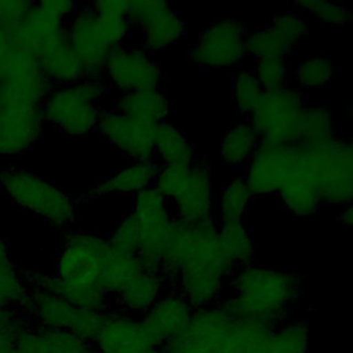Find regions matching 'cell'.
<instances>
[{
    "label": "cell",
    "instance_id": "c3c4849f",
    "mask_svg": "<svg viewBox=\"0 0 353 353\" xmlns=\"http://www.w3.org/2000/svg\"><path fill=\"white\" fill-rule=\"evenodd\" d=\"M346 143H347V152H349V157H350V161L353 164V135L346 139Z\"/></svg>",
    "mask_w": 353,
    "mask_h": 353
},
{
    "label": "cell",
    "instance_id": "bcb514c9",
    "mask_svg": "<svg viewBox=\"0 0 353 353\" xmlns=\"http://www.w3.org/2000/svg\"><path fill=\"white\" fill-rule=\"evenodd\" d=\"M12 41H14L12 33L0 28V58H3L7 54V51L12 46Z\"/></svg>",
    "mask_w": 353,
    "mask_h": 353
},
{
    "label": "cell",
    "instance_id": "60d3db41",
    "mask_svg": "<svg viewBox=\"0 0 353 353\" xmlns=\"http://www.w3.org/2000/svg\"><path fill=\"white\" fill-rule=\"evenodd\" d=\"M192 164H164L159 171L153 188L167 200L174 201L183 189L190 174Z\"/></svg>",
    "mask_w": 353,
    "mask_h": 353
},
{
    "label": "cell",
    "instance_id": "7a4b0ae2",
    "mask_svg": "<svg viewBox=\"0 0 353 353\" xmlns=\"http://www.w3.org/2000/svg\"><path fill=\"white\" fill-rule=\"evenodd\" d=\"M52 87L37 57L12 41L0 58V159L23 156L40 142L41 106Z\"/></svg>",
    "mask_w": 353,
    "mask_h": 353
},
{
    "label": "cell",
    "instance_id": "681fc988",
    "mask_svg": "<svg viewBox=\"0 0 353 353\" xmlns=\"http://www.w3.org/2000/svg\"><path fill=\"white\" fill-rule=\"evenodd\" d=\"M4 353H22V352L19 350V347H18V346H14V347H11V349L6 350Z\"/></svg>",
    "mask_w": 353,
    "mask_h": 353
},
{
    "label": "cell",
    "instance_id": "74e56055",
    "mask_svg": "<svg viewBox=\"0 0 353 353\" xmlns=\"http://www.w3.org/2000/svg\"><path fill=\"white\" fill-rule=\"evenodd\" d=\"M29 284L15 262L0 266V309L21 310Z\"/></svg>",
    "mask_w": 353,
    "mask_h": 353
},
{
    "label": "cell",
    "instance_id": "5bb4252c",
    "mask_svg": "<svg viewBox=\"0 0 353 353\" xmlns=\"http://www.w3.org/2000/svg\"><path fill=\"white\" fill-rule=\"evenodd\" d=\"M128 21L141 36V47L159 52L182 41L186 26L178 12L163 0L128 1Z\"/></svg>",
    "mask_w": 353,
    "mask_h": 353
},
{
    "label": "cell",
    "instance_id": "ffe728a7",
    "mask_svg": "<svg viewBox=\"0 0 353 353\" xmlns=\"http://www.w3.org/2000/svg\"><path fill=\"white\" fill-rule=\"evenodd\" d=\"M175 218L183 222H201L214 214V181L211 163L199 159L192 163L188 181L179 196L172 201Z\"/></svg>",
    "mask_w": 353,
    "mask_h": 353
},
{
    "label": "cell",
    "instance_id": "4316f807",
    "mask_svg": "<svg viewBox=\"0 0 353 353\" xmlns=\"http://www.w3.org/2000/svg\"><path fill=\"white\" fill-rule=\"evenodd\" d=\"M336 138L334 112L327 106H307L301 112L294 130L292 143L305 149H319Z\"/></svg>",
    "mask_w": 353,
    "mask_h": 353
},
{
    "label": "cell",
    "instance_id": "4fadbf2b",
    "mask_svg": "<svg viewBox=\"0 0 353 353\" xmlns=\"http://www.w3.org/2000/svg\"><path fill=\"white\" fill-rule=\"evenodd\" d=\"M305 156L306 149L298 145L261 141L244 175L252 196L277 194Z\"/></svg>",
    "mask_w": 353,
    "mask_h": 353
},
{
    "label": "cell",
    "instance_id": "8992f818",
    "mask_svg": "<svg viewBox=\"0 0 353 353\" xmlns=\"http://www.w3.org/2000/svg\"><path fill=\"white\" fill-rule=\"evenodd\" d=\"M106 94L108 84L102 76H87L72 85H54L41 106L44 123L70 138L94 134Z\"/></svg>",
    "mask_w": 353,
    "mask_h": 353
},
{
    "label": "cell",
    "instance_id": "7402d4cb",
    "mask_svg": "<svg viewBox=\"0 0 353 353\" xmlns=\"http://www.w3.org/2000/svg\"><path fill=\"white\" fill-rule=\"evenodd\" d=\"M277 196L284 208L291 215L299 218L314 215L323 205L319 185L312 171V152L309 149H306L303 161L290 175Z\"/></svg>",
    "mask_w": 353,
    "mask_h": 353
},
{
    "label": "cell",
    "instance_id": "83f0119b",
    "mask_svg": "<svg viewBox=\"0 0 353 353\" xmlns=\"http://www.w3.org/2000/svg\"><path fill=\"white\" fill-rule=\"evenodd\" d=\"M112 106L131 117L159 125L167 119L170 102L160 87H153L119 94Z\"/></svg>",
    "mask_w": 353,
    "mask_h": 353
},
{
    "label": "cell",
    "instance_id": "9a60e30c",
    "mask_svg": "<svg viewBox=\"0 0 353 353\" xmlns=\"http://www.w3.org/2000/svg\"><path fill=\"white\" fill-rule=\"evenodd\" d=\"M310 152L312 171L319 185L321 203L331 207H345L352 203L353 164L346 139L334 138L327 145Z\"/></svg>",
    "mask_w": 353,
    "mask_h": 353
},
{
    "label": "cell",
    "instance_id": "e0dca14e",
    "mask_svg": "<svg viewBox=\"0 0 353 353\" xmlns=\"http://www.w3.org/2000/svg\"><path fill=\"white\" fill-rule=\"evenodd\" d=\"M163 70L152 52L143 47L114 48L102 72L108 87L119 94L160 87Z\"/></svg>",
    "mask_w": 353,
    "mask_h": 353
},
{
    "label": "cell",
    "instance_id": "f35d334b",
    "mask_svg": "<svg viewBox=\"0 0 353 353\" xmlns=\"http://www.w3.org/2000/svg\"><path fill=\"white\" fill-rule=\"evenodd\" d=\"M292 8L299 12L306 11L312 18L327 26H343L353 18V7L328 0H302L294 3Z\"/></svg>",
    "mask_w": 353,
    "mask_h": 353
},
{
    "label": "cell",
    "instance_id": "ba28073f",
    "mask_svg": "<svg viewBox=\"0 0 353 353\" xmlns=\"http://www.w3.org/2000/svg\"><path fill=\"white\" fill-rule=\"evenodd\" d=\"M26 323L33 328L47 331H68L92 341L105 312L79 307L65 298L41 287H29L21 307Z\"/></svg>",
    "mask_w": 353,
    "mask_h": 353
},
{
    "label": "cell",
    "instance_id": "2e32d148",
    "mask_svg": "<svg viewBox=\"0 0 353 353\" xmlns=\"http://www.w3.org/2000/svg\"><path fill=\"white\" fill-rule=\"evenodd\" d=\"M157 124L131 117L113 106L102 109L95 134L131 161L154 160Z\"/></svg>",
    "mask_w": 353,
    "mask_h": 353
},
{
    "label": "cell",
    "instance_id": "d590c367",
    "mask_svg": "<svg viewBox=\"0 0 353 353\" xmlns=\"http://www.w3.org/2000/svg\"><path fill=\"white\" fill-rule=\"evenodd\" d=\"M335 76V63L327 57L309 55L294 68L291 77L296 88L317 90L325 87Z\"/></svg>",
    "mask_w": 353,
    "mask_h": 353
},
{
    "label": "cell",
    "instance_id": "ab89813d",
    "mask_svg": "<svg viewBox=\"0 0 353 353\" xmlns=\"http://www.w3.org/2000/svg\"><path fill=\"white\" fill-rule=\"evenodd\" d=\"M265 91L290 84L291 65L285 57H266L256 59L252 70Z\"/></svg>",
    "mask_w": 353,
    "mask_h": 353
},
{
    "label": "cell",
    "instance_id": "52a82bcc",
    "mask_svg": "<svg viewBox=\"0 0 353 353\" xmlns=\"http://www.w3.org/2000/svg\"><path fill=\"white\" fill-rule=\"evenodd\" d=\"M0 188L15 204L50 226L65 232L74 228L76 201L37 172L17 165L0 167Z\"/></svg>",
    "mask_w": 353,
    "mask_h": 353
},
{
    "label": "cell",
    "instance_id": "30bf717a",
    "mask_svg": "<svg viewBox=\"0 0 353 353\" xmlns=\"http://www.w3.org/2000/svg\"><path fill=\"white\" fill-rule=\"evenodd\" d=\"M247 28L241 21L221 18L200 30L186 58L203 69L234 68L247 58Z\"/></svg>",
    "mask_w": 353,
    "mask_h": 353
},
{
    "label": "cell",
    "instance_id": "cb8c5ba5",
    "mask_svg": "<svg viewBox=\"0 0 353 353\" xmlns=\"http://www.w3.org/2000/svg\"><path fill=\"white\" fill-rule=\"evenodd\" d=\"M159 164L150 161H131L130 164L119 168L110 176L98 182L84 199H95L108 194H137L138 192L153 186Z\"/></svg>",
    "mask_w": 353,
    "mask_h": 353
},
{
    "label": "cell",
    "instance_id": "44dd1931",
    "mask_svg": "<svg viewBox=\"0 0 353 353\" xmlns=\"http://www.w3.org/2000/svg\"><path fill=\"white\" fill-rule=\"evenodd\" d=\"M193 312L194 307L178 291L167 288L139 319L149 335L160 346H164L185 330Z\"/></svg>",
    "mask_w": 353,
    "mask_h": 353
},
{
    "label": "cell",
    "instance_id": "d4e9b609",
    "mask_svg": "<svg viewBox=\"0 0 353 353\" xmlns=\"http://www.w3.org/2000/svg\"><path fill=\"white\" fill-rule=\"evenodd\" d=\"M22 353H95L92 343L68 331H47L28 325L18 336Z\"/></svg>",
    "mask_w": 353,
    "mask_h": 353
},
{
    "label": "cell",
    "instance_id": "f6af8a7d",
    "mask_svg": "<svg viewBox=\"0 0 353 353\" xmlns=\"http://www.w3.org/2000/svg\"><path fill=\"white\" fill-rule=\"evenodd\" d=\"M338 222L346 228L353 229V201L342 207V211L338 215Z\"/></svg>",
    "mask_w": 353,
    "mask_h": 353
},
{
    "label": "cell",
    "instance_id": "277c9868",
    "mask_svg": "<svg viewBox=\"0 0 353 353\" xmlns=\"http://www.w3.org/2000/svg\"><path fill=\"white\" fill-rule=\"evenodd\" d=\"M302 280L295 270L251 263L232 273L221 303L237 319L274 327L291 319Z\"/></svg>",
    "mask_w": 353,
    "mask_h": 353
},
{
    "label": "cell",
    "instance_id": "8d00e7d4",
    "mask_svg": "<svg viewBox=\"0 0 353 353\" xmlns=\"http://www.w3.org/2000/svg\"><path fill=\"white\" fill-rule=\"evenodd\" d=\"M263 92L265 90L252 70L241 69L232 76L230 99L241 113L250 116L259 105Z\"/></svg>",
    "mask_w": 353,
    "mask_h": 353
},
{
    "label": "cell",
    "instance_id": "1f68e13d",
    "mask_svg": "<svg viewBox=\"0 0 353 353\" xmlns=\"http://www.w3.org/2000/svg\"><path fill=\"white\" fill-rule=\"evenodd\" d=\"M97 14L98 26L105 41L112 50L124 46L125 39L131 34L132 28L128 21V1L102 0L91 3Z\"/></svg>",
    "mask_w": 353,
    "mask_h": 353
},
{
    "label": "cell",
    "instance_id": "4dcf8cb0",
    "mask_svg": "<svg viewBox=\"0 0 353 353\" xmlns=\"http://www.w3.org/2000/svg\"><path fill=\"white\" fill-rule=\"evenodd\" d=\"M261 143V137L250 121L234 124L219 142V157L226 167H243L250 163Z\"/></svg>",
    "mask_w": 353,
    "mask_h": 353
},
{
    "label": "cell",
    "instance_id": "f907efd6",
    "mask_svg": "<svg viewBox=\"0 0 353 353\" xmlns=\"http://www.w3.org/2000/svg\"><path fill=\"white\" fill-rule=\"evenodd\" d=\"M350 114H352V119H353V101H352V109H350Z\"/></svg>",
    "mask_w": 353,
    "mask_h": 353
},
{
    "label": "cell",
    "instance_id": "7bdbcfd3",
    "mask_svg": "<svg viewBox=\"0 0 353 353\" xmlns=\"http://www.w3.org/2000/svg\"><path fill=\"white\" fill-rule=\"evenodd\" d=\"M272 26L284 37L299 46L301 39L309 32V22L302 12L296 10H285L273 18Z\"/></svg>",
    "mask_w": 353,
    "mask_h": 353
},
{
    "label": "cell",
    "instance_id": "ee69618b",
    "mask_svg": "<svg viewBox=\"0 0 353 353\" xmlns=\"http://www.w3.org/2000/svg\"><path fill=\"white\" fill-rule=\"evenodd\" d=\"M32 4L33 1L25 0H0V28L14 34Z\"/></svg>",
    "mask_w": 353,
    "mask_h": 353
},
{
    "label": "cell",
    "instance_id": "ac0fdd59",
    "mask_svg": "<svg viewBox=\"0 0 353 353\" xmlns=\"http://www.w3.org/2000/svg\"><path fill=\"white\" fill-rule=\"evenodd\" d=\"M91 343L95 353H161V346L149 335L138 316L112 307L105 312Z\"/></svg>",
    "mask_w": 353,
    "mask_h": 353
},
{
    "label": "cell",
    "instance_id": "5b68a950",
    "mask_svg": "<svg viewBox=\"0 0 353 353\" xmlns=\"http://www.w3.org/2000/svg\"><path fill=\"white\" fill-rule=\"evenodd\" d=\"M268 325L233 316L221 302L194 309L185 330L161 353H250Z\"/></svg>",
    "mask_w": 353,
    "mask_h": 353
},
{
    "label": "cell",
    "instance_id": "6da1fadb",
    "mask_svg": "<svg viewBox=\"0 0 353 353\" xmlns=\"http://www.w3.org/2000/svg\"><path fill=\"white\" fill-rule=\"evenodd\" d=\"M160 272L168 288L194 309L219 303L234 269L222 250L218 222L211 218L190 223L175 218Z\"/></svg>",
    "mask_w": 353,
    "mask_h": 353
},
{
    "label": "cell",
    "instance_id": "f546056e",
    "mask_svg": "<svg viewBox=\"0 0 353 353\" xmlns=\"http://www.w3.org/2000/svg\"><path fill=\"white\" fill-rule=\"evenodd\" d=\"M41 69L52 85H72L87 77L68 40L50 48L39 58Z\"/></svg>",
    "mask_w": 353,
    "mask_h": 353
},
{
    "label": "cell",
    "instance_id": "484cf974",
    "mask_svg": "<svg viewBox=\"0 0 353 353\" xmlns=\"http://www.w3.org/2000/svg\"><path fill=\"white\" fill-rule=\"evenodd\" d=\"M309 341L307 324L291 317L274 327H266L250 353H307Z\"/></svg>",
    "mask_w": 353,
    "mask_h": 353
},
{
    "label": "cell",
    "instance_id": "f1b7e54d",
    "mask_svg": "<svg viewBox=\"0 0 353 353\" xmlns=\"http://www.w3.org/2000/svg\"><path fill=\"white\" fill-rule=\"evenodd\" d=\"M196 160L193 142L175 124L163 121L156 128L154 161L164 164H192Z\"/></svg>",
    "mask_w": 353,
    "mask_h": 353
},
{
    "label": "cell",
    "instance_id": "d6a6232c",
    "mask_svg": "<svg viewBox=\"0 0 353 353\" xmlns=\"http://www.w3.org/2000/svg\"><path fill=\"white\" fill-rule=\"evenodd\" d=\"M218 236L222 250L234 270L252 263L255 245L244 222H218Z\"/></svg>",
    "mask_w": 353,
    "mask_h": 353
},
{
    "label": "cell",
    "instance_id": "7dc6e473",
    "mask_svg": "<svg viewBox=\"0 0 353 353\" xmlns=\"http://www.w3.org/2000/svg\"><path fill=\"white\" fill-rule=\"evenodd\" d=\"M12 262L14 261L11 258V254H10V250L7 247V243L3 239V236L0 234V266L8 265V263H12Z\"/></svg>",
    "mask_w": 353,
    "mask_h": 353
},
{
    "label": "cell",
    "instance_id": "b9f144b4",
    "mask_svg": "<svg viewBox=\"0 0 353 353\" xmlns=\"http://www.w3.org/2000/svg\"><path fill=\"white\" fill-rule=\"evenodd\" d=\"M106 237L110 247L120 251L137 254L139 247V229L131 212H128L121 221H119V223Z\"/></svg>",
    "mask_w": 353,
    "mask_h": 353
},
{
    "label": "cell",
    "instance_id": "603a6c76",
    "mask_svg": "<svg viewBox=\"0 0 353 353\" xmlns=\"http://www.w3.org/2000/svg\"><path fill=\"white\" fill-rule=\"evenodd\" d=\"M167 288L168 284L160 272L145 268L110 296V306L139 317L156 303Z\"/></svg>",
    "mask_w": 353,
    "mask_h": 353
},
{
    "label": "cell",
    "instance_id": "8fae6325",
    "mask_svg": "<svg viewBox=\"0 0 353 353\" xmlns=\"http://www.w3.org/2000/svg\"><path fill=\"white\" fill-rule=\"evenodd\" d=\"M80 3L69 0L33 1L29 12L14 32V43L37 58L68 40L66 25Z\"/></svg>",
    "mask_w": 353,
    "mask_h": 353
},
{
    "label": "cell",
    "instance_id": "e575fe53",
    "mask_svg": "<svg viewBox=\"0 0 353 353\" xmlns=\"http://www.w3.org/2000/svg\"><path fill=\"white\" fill-rule=\"evenodd\" d=\"M252 193L244 176H234L223 185L219 194V222H243Z\"/></svg>",
    "mask_w": 353,
    "mask_h": 353
},
{
    "label": "cell",
    "instance_id": "7c38bea8",
    "mask_svg": "<svg viewBox=\"0 0 353 353\" xmlns=\"http://www.w3.org/2000/svg\"><path fill=\"white\" fill-rule=\"evenodd\" d=\"M303 108V95L295 85L269 90L250 114V124L259 134L261 141L292 143L295 124Z\"/></svg>",
    "mask_w": 353,
    "mask_h": 353
},
{
    "label": "cell",
    "instance_id": "d6986e66",
    "mask_svg": "<svg viewBox=\"0 0 353 353\" xmlns=\"http://www.w3.org/2000/svg\"><path fill=\"white\" fill-rule=\"evenodd\" d=\"M66 37L87 76H102L105 63L113 50L101 33L92 4L79 6L68 21Z\"/></svg>",
    "mask_w": 353,
    "mask_h": 353
},
{
    "label": "cell",
    "instance_id": "9c48e42d",
    "mask_svg": "<svg viewBox=\"0 0 353 353\" xmlns=\"http://www.w3.org/2000/svg\"><path fill=\"white\" fill-rule=\"evenodd\" d=\"M131 215L139 229L138 258L148 269L160 272L175 222L168 201L153 186L146 188L134 194Z\"/></svg>",
    "mask_w": 353,
    "mask_h": 353
},
{
    "label": "cell",
    "instance_id": "3957f363",
    "mask_svg": "<svg viewBox=\"0 0 353 353\" xmlns=\"http://www.w3.org/2000/svg\"><path fill=\"white\" fill-rule=\"evenodd\" d=\"M110 251L108 237L73 228L68 230L52 272H23L29 287H41L70 303L95 312L110 309L102 287L103 270Z\"/></svg>",
    "mask_w": 353,
    "mask_h": 353
},
{
    "label": "cell",
    "instance_id": "836d02e7",
    "mask_svg": "<svg viewBox=\"0 0 353 353\" xmlns=\"http://www.w3.org/2000/svg\"><path fill=\"white\" fill-rule=\"evenodd\" d=\"M245 47L247 55H251L256 61L266 57L288 58V55L298 47V44L284 37L270 25L248 30L245 36Z\"/></svg>",
    "mask_w": 353,
    "mask_h": 353
}]
</instances>
